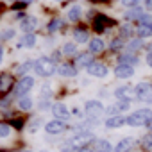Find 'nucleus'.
Wrapping results in <instances>:
<instances>
[{
  "label": "nucleus",
  "mask_w": 152,
  "mask_h": 152,
  "mask_svg": "<svg viewBox=\"0 0 152 152\" xmlns=\"http://www.w3.org/2000/svg\"><path fill=\"white\" fill-rule=\"evenodd\" d=\"M52 97V86L50 84H43L41 86V99H50Z\"/></svg>",
  "instance_id": "nucleus-31"
},
{
  "label": "nucleus",
  "mask_w": 152,
  "mask_h": 152,
  "mask_svg": "<svg viewBox=\"0 0 152 152\" xmlns=\"http://www.w3.org/2000/svg\"><path fill=\"white\" fill-rule=\"evenodd\" d=\"M141 45H143V43H141V39H132V41L127 45V48H129L131 52H134V50H140V48H141Z\"/></svg>",
  "instance_id": "nucleus-34"
},
{
  "label": "nucleus",
  "mask_w": 152,
  "mask_h": 152,
  "mask_svg": "<svg viewBox=\"0 0 152 152\" xmlns=\"http://www.w3.org/2000/svg\"><path fill=\"white\" fill-rule=\"evenodd\" d=\"M39 125H41V118L38 116V118H34V120L31 122V125H29V132H36V131L39 129Z\"/></svg>",
  "instance_id": "nucleus-35"
},
{
  "label": "nucleus",
  "mask_w": 152,
  "mask_h": 152,
  "mask_svg": "<svg viewBox=\"0 0 152 152\" xmlns=\"http://www.w3.org/2000/svg\"><path fill=\"white\" fill-rule=\"evenodd\" d=\"M84 109H86V113H88L90 116H93V118H97V116H100V115L104 113V106H102L100 100H88L86 106H84Z\"/></svg>",
  "instance_id": "nucleus-7"
},
{
  "label": "nucleus",
  "mask_w": 152,
  "mask_h": 152,
  "mask_svg": "<svg viewBox=\"0 0 152 152\" xmlns=\"http://www.w3.org/2000/svg\"><path fill=\"white\" fill-rule=\"evenodd\" d=\"M22 152H31V150H22Z\"/></svg>",
  "instance_id": "nucleus-45"
},
{
  "label": "nucleus",
  "mask_w": 152,
  "mask_h": 152,
  "mask_svg": "<svg viewBox=\"0 0 152 152\" xmlns=\"http://www.w3.org/2000/svg\"><path fill=\"white\" fill-rule=\"evenodd\" d=\"M20 27H22V31H23L25 34H32V31L38 27V18H34V16H25V18L22 20Z\"/></svg>",
  "instance_id": "nucleus-13"
},
{
  "label": "nucleus",
  "mask_w": 152,
  "mask_h": 152,
  "mask_svg": "<svg viewBox=\"0 0 152 152\" xmlns=\"http://www.w3.org/2000/svg\"><path fill=\"white\" fill-rule=\"evenodd\" d=\"M15 29H6L4 32H2V41H7V39H13L15 38Z\"/></svg>",
  "instance_id": "nucleus-36"
},
{
  "label": "nucleus",
  "mask_w": 152,
  "mask_h": 152,
  "mask_svg": "<svg viewBox=\"0 0 152 152\" xmlns=\"http://www.w3.org/2000/svg\"><path fill=\"white\" fill-rule=\"evenodd\" d=\"M152 122V109L148 107H143V109H138L134 111L132 115L127 116V124L131 127H141V125H148Z\"/></svg>",
  "instance_id": "nucleus-2"
},
{
  "label": "nucleus",
  "mask_w": 152,
  "mask_h": 152,
  "mask_svg": "<svg viewBox=\"0 0 152 152\" xmlns=\"http://www.w3.org/2000/svg\"><path fill=\"white\" fill-rule=\"evenodd\" d=\"M64 129H66L64 122H61V120H56V118L45 124V131H47V134H52V136H56V134H61Z\"/></svg>",
  "instance_id": "nucleus-9"
},
{
  "label": "nucleus",
  "mask_w": 152,
  "mask_h": 152,
  "mask_svg": "<svg viewBox=\"0 0 152 152\" xmlns=\"http://www.w3.org/2000/svg\"><path fill=\"white\" fill-rule=\"evenodd\" d=\"M141 141H143V145H145V148H148V150H152V138H150V134H148V136H145V138H143Z\"/></svg>",
  "instance_id": "nucleus-38"
},
{
  "label": "nucleus",
  "mask_w": 152,
  "mask_h": 152,
  "mask_svg": "<svg viewBox=\"0 0 152 152\" xmlns=\"http://www.w3.org/2000/svg\"><path fill=\"white\" fill-rule=\"evenodd\" d=\"M134 91H136V99L141 100V102H148L152 99V84L148 83H140L134 86Z\"/></svg>",
  "instance_id": "nucleus-4"
},
{
  "label": "nucleus",
  "mask_w": 152,
  "mask_h": 152,
  "mask_svg": "<svg viewBox=\"0 0 152 152\" xmlns=\"http://www.w3.org/2000/svg\"><path fill=\"white\" fill-rule=\"evenodd\" d=\"M57 73H59V75H63V77H73V75L77 73V70H75L72 64L64 63V64H61V66L57 68Z\"/></svg>",
  "instance_id": "nucleus-18"
},
{
  "label": "nucleus",
  "mask_w": 152,
  "mask_h": 152,
  "mask_svg": "<svg viewBox=\"0 0 152 152\" xmlns=\"http://www.w3.org/2000/svg\"><path fill=\"white\" fill-rule=\"evenodd\" d=\"M34 72H36L38 75H41V77H50V75H54V73L57 72V68H56V63H54L52 59H48V57H39V59L36 61V64H34Z\"/></svg>",
  "instance_id": "nucleus-3"
},
{
  "label": "nucleus",
  "mask_w": 152,
  "mask_h": 152,
  "mask_svg": "<svg viewBox=\"0 0 152 152\" xmlns=\"http://www.w3.org/2000/svg\"><path fill=\"white\" fill-rule=\"evenodd\" d=\"M148 102H150V104H152V99H150V100H148Z\"/></svg>",
  "instance_id": "nucleus-46"
},
{
  "label": "nucleus",
  "mask_w": 152,
  "mask_h": 152,
  "mask_svg": "<svg viewBox=\"0 0 152 152\" xmlns=\"http://www.w3.org/2000/svg\"><path fill=\"white\" fill-rule=\"evenodd\" d=\"M127 109H129V102L118 100V102H115V104H111V106L107 107V115H109V116H120V115H124V111H127Z\"/></svg>",
  "instance_id": "nucleus-11"
},
{
  "label": "nucleus",
  "mask_w": 152,
  "mask_h": 152,
  "mask_svg": "<svg viewBox=\"0 0 152 152\" xmlns=\"http://www.w3.org/2000/svg\"><path fill=\"white\" fill-rule=\"evenodd\" d=\"M36 45V36L34 34H23L22 39H20V45L18 47H25V48H32Z\"/></svg>",
  "instance_id": "nucleus-22"
},
{
  "label": "nucleus",
  "mask_w": 152,
  "mask_h": 152,
  "mask_svg": "<svg viewBox=\"0 0 152 152\" xmlns=\"http://www.w3.org/2000/svg\"><path fill=\"white\" fill-rule=\"evenodd\" d=\"M109 48H111V50H118V48H124V39H122V38H115V39L111 41Z\"/></svg>",
  "instance_id": "nucleus-33"
},
{
  "label": "nucleus",
  "mask_w": 152,
  "mask_h": 152,
  "mask_svg": "<svg viewBox=\"0 0 152 152\" xmlns=\"http://www.w3.org/2000/svg\"><path fill=\"white\" fill-rule=\"evenodd\" d=\"M34 64H36V63H31V61H25V63H22L20 66H16V73H18V75H23V77H27V75H25V73H27V72H31V70L34 68Z\"/></svg>",
  "instance_id": "nucleus-24"
},
{
  "label": "nucleus",
  "mask_w": 152,
  "mask_h": 152,
  "mask_svg": "<svg viewBox=\"0 0 152 152\" xmlns=\"http://www.w3.org/2000/svg\"><path fill=\"white\" fill-rule=\"evenodd\" d=\"M145 6H147V9H152V0H147Z\"/></svg>",
  "instance_id": "nucleus-42"
},
{
  "label": "nucleus",
  "mask_w": 152,
  "mask_h": 152,
  "mask_svg": "<svg viewBox=\"0 0 152 152\" xmlns=\"http://www.w3.org/2000/svg\"><path fill=\"white\" fill-rule=\"evenodd\" d=\"M104 41L100 39V38H93L90 43H88V48H90V54H100L102 50H104Z\"/></svg>",
  "instance_id": "nucleus-15"
},
{
  "label": "nucleus",
  "mask_w": 152,
  "mask_h": 152,
  "mask_svg": "<svg viewBox=\"0 0 152 152\" xmlns=\"http://www.w3.org/2000/svg\"><path fill=\"white\" fill-rule=\"evenodd\" d=\"M66 16H68L70 22H79L81 16H83V9H81V6H72V7L68 9Z\"/></svg>",
  "instance_id": "nucleus-17"
},
{
  "label": "nucleus",
  "mask_w": 152,
  "mask_h": 152,
  "mask_svg": "<svg viewBox=\"0 0 152 152\" xmlns=\"http://www.w3.org/2000/svg\"><path fill=\"white\" fill-rule=\"evenodd\" d=\"M77 152H93V150H91V148H88V147H84V148H79Z\"/></svg>",
  "instance_id": "nucleus-41"
},
{
  "label": "nucleus",
  "mask_w": 152,
  "mask_h": 152,
  "mask_svg": "<svg viewBox=\"0 0 152 152\" xmlns=\"http://www.w3.org/2000/svg\"><path fill=\"white\" fill-rule=\"evenodd\" d=\"M138 63V57L134 54H124L120 57V64H127V66H134Z\"/></svg>",
  "instance_id": "nucleus-25"
},
{
  "label": "nucleus",
  "mask_w": 152,
  "mask_h": 152,
  "mask_svg": "<svg viewBox=\"0 0 152 152\" xmlns=\"http://www.w3.org/2000/svg\"><path fill=\"white\" fill-rule=\"evenodd\" d=\"M93 54H90V52H84V54H79L77 56V64L79 66H86V68H90L91 64H93V57H91Z\"/></svg>",
  "instance_id": "nucleus-19"
},
{
  "label": "nucleus",
  "mask_w": 152,
  "mask_h": 152,
  "mask_svg": "<svg viewBox=\"0 0 152 152\" xmlns=\"http://www.w3.org/2000/svg\"><path fill=\"white\" fill-rule=\"evenodd\" d=\"M32 104H34V102H32L31 97H22V99L18 100V107H20L22 111H29V109L32 107Z\"/></svg>",
  "instance_id": "nucleus-27"
},
{
  "label": "nucleus",
  "mask_w": 152,
  "mask_h": 152,
  "mask_svg": "<svg viewBox=\"0 0 152 152\" xmlns=\"http://www.w3.org/2000/svg\"><path fill=\"white\" fill-rule=\"evenodd\" d=\"M52 115L56 116V120H61V122H64V120H68L72 116L70 115V109L64 104H61V102H57V104L52 106Z\"/></svg>",
  "instance_id": "nucleus-8"
},
{
  "label": "nucleus",
  "mask_w": 152,
  "mask_h": 152,
  "mask_svg": "<svg viewBox=\"0 0 152 152\" xmlns=\"http://www.w3.org/2000/svg\"><path fill=\"white\" fill-rule=\"evenodd\" d=\"M63 52H64V56H75L77 54V47H75V43H64Z\"/></svg>",
  "instance_id": "nucleus-29"
},
{
  "label": "nucleus",
  "mask_w": 152,
  "mask_h": 152,
  "mask_svg": "<svg viewBox=\"0 0 152 152\" xmlns=\"http://www.w3.org/2000/svg\"><path fill=\"white\" fill-rule=\"evenodd\" d=\"M39 152H48V150H39Z\"/></svg>",
  "instance_id": "nucleus-44"
},
{
  "label": "nucleus",
  "mask_w": 152,
  "mask_h": 152,
  "mask_svg": "<svg viewBox=\"0 0 152 152\" xmlns=\"http://www.w3.org/2000/svg\"><path fill=\"white\" fill-rule=\"evenodd\" d=\"M124 124H127V118H125L124 115H120V116H109V118L106 120V127H107V129H118V127H122Z\"/></svg>",
  "instance_id": "nucleus-14"
},
{
  "label": "nucleus",
  "mask_w": 152,
  "mask_h": 152,
  "mask_svg": "<svg viewBox=\"0 0 152 152\" xmlns=\"http://www.w3.org/2000/svg\"><path fill=\"white\" fill-rule=\"evenodd\" d=\"M61 27H63V20L56 18V20H52V22L48 23V32H56V31H59Z\"/></svg>",
  "instance_id": "nucleus-30"
},
{
  "label": "nucleus",
  "mask_w": 152,
  "mask_h": 152,
  "mask_svg": "<svg viewBox=\"0 0 152 152\" xmlns=\"http://www.w3.org/2000/svg\"><path fill=\"white\" fill-rule=\"evenodd\" d=\"M115 148L111 147V143L107 140H97L95 141V152H113Z\"/></svg>",
  "instance_id": "nucleus-21"
},
{
  "label": "nucleus",
  "mask_w": 152,
  "mask_h": 152,
  "mask_svg": "<svg viewBox=\"0 0 152 152\" xmlns=\"http://www.w3.org/2000/svg\"><path fill=\"white\" fill-rule=\"evenodd\" d=\"M0 88H2V91H4V93L7 91V88H11V77H9V75L2 73V86H0Z\"/></svg>",
  "instance_id": "nucleus-32"
},
{
  "label": "nucleus",
  "mask_w": 152,
  "mask_h": 152,
  "mask_svg": "<svg viewBox=\"0 0 152 152\" xmlns=\"http://www.w3.org/2000/svg\"><path fill=\"white\" fill-rule=\"evenodd\" d=\"M0 129H2V131H0V134H2V138H7L9 134H11V125H7V124H2V127H0Z\"/></svg>",
  "instance_id": "nucleus-37"
},
{
  "label": "nucleus",
  "mask_w": 152,
  "mask_h": 152,
  "mask_svg": "<svg viewBox=\"0 0 152 152\" xmlns=\"http://www.w3.org/2000/svg\"><path fill=\"white\" fill-rule=\"evenodd\" d=\"M88 73L91 75V77H99V79H102V77H106V75L109 73V70H107V66L102 64V63H93V64L88 68Z\"/></svg>",
  "instance_id": "nucleus-10"
},
{
  "label": "nucleus",
  "mask_w": 152,
  "mask_h": 152,
  "mask_svg": "<svg viewBox=\"0 0 152 152\" xmlns=\"http://www.w3.org/2000/svg\"><path fill=\"white\" fill-rule=\"evenodd\" d=\"M147 127H148V129H150V132H152V122H150V124H148Z\"/></svg>",
  "instance_id": "nucleus-43"
},
{
  "label": "nucleus",
  "mask_w": 152,
  "mask_h": 152,
  "mask_svg": "<svg viewBox=\"0 0 152 152\" xmlns=\"http://www.w3.org/2000/svg\"><path fill=\"white\" fill-rule=\"evenodd\" d=\"M111 23V20L109 18H106L104 15H99L97 18H95V31H99V32H102V31H106V27Z\"/></svg>",
  "instance_id": "nucleus-20"
},
{
  "label": "nucleus",
  "mask_w": 152,
  "mask_h": 152,
  "mask_svg": "<svg viewBox=\"0 0 152 152\" xmlns=\"http://www.w3.org/2000/svg\"><path fill=\"white\" fill-rule=\"evenodd\" d=\"M91 141H97L93 132H90V131H79L75 136H72L68 141H64V145H63L61 152H72L73 148H79V147H81V148H84L83 145L91 143Z\"/></svg>",
  "instance_id": "nucleus-1"
},
{
  "label": "nucleus",
  "mask_w": 152,
  "mask_h": 152,
  "mask_svg": "<svg viewBox=\"0 0 152 152\" xmlns=\"http://www.w3.org/2000/svg\"><path fill=\"white\" fill-rule=\"evenodd\" d=\"M115 97L118 99V100H124V102H132L134 99H136V91H134V88H131V86H120V88H116L115 90Z\"/></svg>",
  "instance_id": "nucleus-6"
},
{
  "label": "nucleus",
  "mask_w": 152,
  "mask_h": 152,
  "mask_svg": "<svg viewBox=\"0 0 152 152\" xmlns=\"http://www.w3.org/2000/svg\"><path fill=\"white\" fill-rule=\"evenodd\" d=\"M129 34H132V27H131V25L122 27V36H129Z\"/></svg>",
  "instance_id": "nucleus-39"
},
{
  "label": "nucleus",
  "mask_w": 152,
  "mask_h": 152,
  "mask_svg": "<svg viewBox=\"0 0 152 152\" xmlns=\"http://www.w3.org/2000/svg\"><path fill=\"white\" fill-rule=\"evenodd\" d=\"M143 15H145V13H143L140 7H136V9L127 11V13H125V18H127V20H138V22H140V18H141Z\"/></svg>",
  "instance_id": "nucleus-26"
},
{
  "label": "nucleus",
  "mask_w": 152,
  "mask_h": 152,
  "mask_svg": "<svg viewBox=\"0 0 152 152\" xmlns=\"http://www.w3.org/2000/svg\"><path fill=\"white\" fill-rule=\"evenodd\" d=\"M150 138H152V132H150Z\"/></svg>",
  "instance_id": "nucleus-47"
},
{
  "label": "nucleus",
  "mask_w": 152,
  "mask_h": 152,
  "mask_svg": "<svg viewBox=\"0 0 152 152\" xmlns=\"http://www.w3.org/2000/svg\"><path fill=\"white\" fill-rule=\"evenodd\" d=\"M147 64H148V66L152 68V52H150V54L147 56Z\"/></svg>",
  "instance_id": "nucleus-40"
},
{
  "label": "nucleus",
  "mask_w": 152,
  "mask_h": 152,
  "mask_svg": "<svg viewBox=\"0 0 152 152\" xmlns=\"http://www.w3.org/2000/svg\"><path fill=\"white\" fill-rule=\"evenodd\" d=\"M73 39H75V43H86L88 41V32L84 29H75L73 31Z\"/></svg>",
  "instance_id": "nucleus-23"
},
{
  "label": "nucleus",
  "mask_w": 152,
  "mask_h": 152,
  "mask_svg": "<svg viewBox=\"0 0 152 152\" xmlns=\"http://www.w3.org/2000/svg\"><path fill=\"white\" fill-rule=\"evenodd\" d=\"M136 32L140 38H148V36H152V25H138Z\"/></svg>",
  "instance_id": "nucleus-28"
},
{
  "label": "nucleus",
  "mask_w": 152,
  "mask_h": 152,
  "mask_svg": "<svg viewBox=\"0 0 152 152\" xmlns=\"http://www.w3.org/2000/svg\"><path fill=\"white\" fill-rule=\"evenodd\" d=\"M132 145H134V140L131 136H127V138H124V140L118 141V145L115 147V152H129V148Z\"/></svg>",
  "instance_id": "nucleus-16"
},
{
  "label": "nucleus",
  "mask_w": 152,
  "mask_h": 152,
  "mask_svg": "<svg viewBox=\"0 0 152 152\" xmlns=\"http://www.w3.org/2000/svg\"><path fill=\"white\" fill-rule=\"evenodd\" d=\"M115 75L118 79H131L134 75V66H127V64H118L115 68Z\"/></svg>",
  "instance_id": "nucleus-12"
},
{
  "label": "nucleus",
  "mask_w": 152,
  "mask_h": 152,
  "mask_svg": "<svg viewBox=\"0 0 152 152\" xmlns=\"http://www.w3.org/2000/svg\"><path fill=\"white\" fill-rule=\"evenodd\" d=\"M32 86H34V79L32 77H22L20 79V83L16 84V88H15V93L22 99V97H27V93L32 90Z\"/></svg>",
  "instance_id": "nucleus-5"
}]
</instances>
